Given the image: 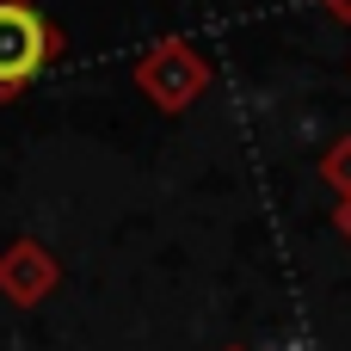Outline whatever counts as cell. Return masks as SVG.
Here are the masks:
<instances>
[{"instance_id":"obj_4","label":"cell","mask_w":351,"mask_h":351,"mask_svg":"<svg viewBox=\"0 0 351 351\" xmlns=\"http://www.w3.org/2000/svg\"><path fill=\"white\" fill-rule=\"evenodd\" d=\"M315 173H321V185H327L333 197H351V136H333V142L321 148Z\"/></svg>"},{"instance_id":"obj_7","label":"cell","mask_w":351,"mask_h":351,"mask_svg":"<svg viewBox=\"0 0 351 351\" xmlns=\"http://www.w3.org/2000/svg\"><path fill=\"white\" fill-rule=\"evenodd\" d=\"M222 351H247V346H222Z\"/></svg>"},{"instance_id":"obj_6","label":"cell","mask_w":351,"mask_h":351,"mask_svg":"<svg viewBox=\"0 0 351 351\" xmlns=\"http://www.w3.org/2000/svg\"><path fill=\"white\" fill-rule=\"evenodd\" d=\"M327 19H339V25H351V0H315Z\"/></svg>"},{"instance_id":"obj_8","label":"cell","mask_w":351,"mask_h":351,"mask_svg":"<svg viewBox=\"0 0 351 351\" xmlns=\"http://www.w3.org/2000/svg\"><path fill=\"white\" fill-rule=\"evenodd\" d=\"M346 74H351V68H346Z\"/></svg>"},{"instance_id":"obj_2","label":"cell","mask_w":351,"mask_h":351,"mask_svg":"<svg viewBox=\"0 0 351 351\" xmlns=\"http://www.w3.org/2000/svg\"><path fill=\"white\" fill-rule=\"evenodd\" d=\"M130 80H136V93H142L154 111L179 117V111H191V105L210 93V80H216V74H210V56H204L191 37L167 31V37H154V43L136 56Z\"/></svg>"},{"instance_id":"obj_3","label":"cell","mask_w":351,"mask_h":351,"mask_svg":"<svg viewBox=\"0 0 351 351\" xmlns=\"http://www.w3.org/2000/svg\"><path fill=\"white\" fill-rule=\"evenodd\" d=\"M56 290H62V259L37 234H12L0 247V296L12 308H43Z\"/></svg>"},{"instance_id":"obj_5","label":"cell","mask_w":351,"mask_h":351,"mask_svg":"<svg viewBox=\"0 0 351 351\" xmlns=\"http://www.w3.org/2000/svg\"><path fill=\"white\" fill-rule=\"evenodd\" d=\"M333 234L351 247V197H333Z\"/></svg>"},{"instance_id":"obj_1","label":"cell","mask_w":351,"mask_h":351,"mask_svg":"<svg viewBox=\"0 0 351 351\" xmlns=\"http://www.w3.org/2000/svg\"><path fill=\"white\" fill-rule=\"evenodd\" d=\"M62 49H68V37L37 0H0V105L31 93L43 80V68L62 62Z\"/></svg>"}]
</instances>
